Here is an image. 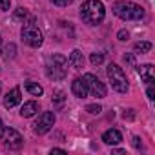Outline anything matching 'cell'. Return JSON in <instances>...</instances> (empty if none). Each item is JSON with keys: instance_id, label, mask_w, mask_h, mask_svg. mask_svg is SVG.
<instances>
[{"instance_id": "6da1fadb", "label": "cell", "mask_w": 155, "mask_h": 155, "mask_svg": "<svg viewBox=\"0 0 155 155\" xmlns=\"http://www.w3.org/2000/svg\"><path fill=\"white\" fill-rule=\"evenodd\" d=\"M104 17H106V9L101 0H86L81 8V18L90 26L101 24L104 20Z\"/></svg>"}, {"instance_id": "7a4b0ae2", "label": "cell", "mask_w": 155, "mask_h": 155, "mask_svg": "<svg viewBox=\"0 0 155 155\" xmlns=\"http://www.w3.org/2000/svg\"><path fill=\"white\" fill-rule=\"evenodd\" d=\"M111 9L122 20H140L144 17V8L139 6V4H135V2H128V0L115 2Z\"/></svg>"}, {"instance_id": "3957f363", "label": "cell", "mask_w": 155, "mask_h": 155, "mask_svg": "<svg viewBox=\"0 0 155 155\" xmlns=\"http://www.w3.org/2000/svg\"><path fill=\"white\" fill-rule=\"evenodd\" d=\"M68 64L69 62H68V58L64 55H60V53L51 55L48 58V62H46V73H48V77L53 79V81L66 79V75H68Z\"/></svg>"}, {"instance_id": "277c9868", "label": "cell", "mask_w": 155, "mask_h": 155, "mask_svg": "<svg viewBox=\"0 0 155 155\" xmlns=\"http://www.w3.org/2000/svg\"><path fill=\"white\" fill-rule=\"evenodd\" d=\"M20 37H22V40H24L28 46H31V48H38V46H42V42H44V35H42V31L38 29V26L35 24L33 18H29V22H26V24L22 26Z\"/></svg>"}, {"instance_id": "5b68a950", "label": "cell", "mask_w": 155, "mask_h": 155, "mask_svg": "<svg viewBox=\"0 0 155 155\" xmlns=\"http://www.w3.org/2000/svg\"><path fill=\"white\" fill-rule=\"evenodd\" d=\"M106 73H108V79H110V82H111L115 91H119V93H126L128 91V79H126V75H124L120 66L110 64Z\"/></svg>"}, {"instance_id": "8992f818", "label": "cell", "mask_w": 155, "mask_h": 155, "mask_svg": "<svg viewBox=\"0 0 155 155\" xmlns=\"http://www.w3.org/2000/svg\"><path fill=\"white\" fill-rule=\"evenodd\" d=\"M0 140H4L6 148H9V150H18L24 142V137L15 128H4L2 133H0Z\"/></svg>"}, {"instance_id": "52a82bcc", "label": "cell", "mask_w": 155, "mask_h": 155, "mask_svg": "<svg viewBox=\"0 0 155 155\" xmlns=\"http://www.w3.org/2000/svg\"><path fill=\"white\" fill-rule=\"evenodd\" d=\"M84 82H86V86H88V91L93 95V97H97V99H102V97H106V86H104V82H101L95 75H91V73H86L84 77Z\"/></svg>"}, {"instance_id": "ba28073f", "label": "cell", "mask_w": 155, "mask_h": 155, "mask_svg": "<svg viewBox=\"0 0 155 155\" xmlns=\"http://www.w3.org/2000/svg\"><path fill=\"white\" fill-rule=\"evenodd\" d=\"M53 126H55V115H53V111H44V113L37 119V122L33 124V130H35V133L44 135V133H48Z\"/></svg>"}, {"instance_id": "9c48e42d", "label": "cell", "mask_w": 155, "mask_h": 155, "mask_svg": "<svg viewBox=\"0 0 155 155\" xmlns=\"http://www.w3.org/2000/svg\"><path fill=\"white\" fill-rule=\"evenodd\" d=\"M137 73L140 75V79H142L146 84H153V82H155V68H153L151 64L137 66Z\"/></svg>"}, {"instance_id": "30bf717a", "label": "cell", "mask_w": 155, "mask_h": 155, "mask_svg": "<svg viewBox=\"0 0 155 155\" xmlns=\"http://www.w3.org/2000/svg\"><path fill=\"white\" fill-rule=\"evenodd\" d=\"M71 91H73V95L75 97H79V99H86L88 97V86H86V82H84V79H75L73 82H71Z\"/></svg>"}, {"instance_id": "8fae6325", "label": "cell", "mask_w": 155, "mask_h": 155, "mask_svg": "<svg viewBox=\"0 0 155 155\" xmlns=\"http://www.w3.org/2000/svg\"><path fill=\"white\" fill-rule=\"evenodd\" d=\"M20 99H22V97H20V90H18V88H13V90L4 97V106H6L8 110H11V108H15V106L20 102Z\"/></svg>"}, {"instance_id": "7c38bea8", "label": "cell", "mask_w": 155, "mask_h": 155, "mask_svg": "<svg viewBox=\"0 0 155 155\" xmlns=\"http://www.w3.org/2000/svg\"><path fill=\"white\" fill-rule=\"evenodd\" d=\"M68 62H69V66H71V68H75V69H81V68H84V62H86V58H84L82 51H79V49H73V51H71V55H69V58H68Z\"/></svg>"}, {"instance_id": "4fadbf2b", "label": "cell", "mask_w": 155, "mask_h": 155, "mask_svg": "<svg viewBox=\"0 0 155 155\" xmlns=\"http://www.w3.org/2000/svg\"><path fill=\"white\" fill-rule=\"evenodd\" d=\"M102 140L106 142V144H111V146H115V144H119L120 140H122V133L119 131V130H108V131H104L102 133Z\"/></svg>"}, {"instance_id": "5bb4252c", "label": "cell", "mask_w": 155, "mask_h": 155, "mask_svg": "<svg viewBox=\"0 0 155 155\" xmlns=\"http://www.w3.org/2000/svg\"><path fill=\"white\" fill-rule=\"evenodd\" d=\"M37 111H38V102H35V101H29V102H26V104L22 106V110H20V117H24V119H29V117H33Z\"/></svg>"}, {"instance_id": "9a60e30c", "label": "cell", "mask_w": 155, "mask_h": 155, "mask_svg": "<svg viewBox=\"0 0 155 155\" xmlns=\"http://www.w3.org/2000/svg\"><path fill=\"white\" fill-rule=\"evenodd\" d=\"M26 90H28L33 97H40V95L44 93L42 86H40V84H35V82H26Z\"/></svg>"}, {"instance_id": "2e32d148", "label": "cell", "mask_w": 155, "mask_h": 155, "mask_svg": "<svg viewBox=\"0 0 155 155\" xmlns=\"http://www.w3.org/2000/svg\"><path fill=\"white\" fill-rule=\"evenodd\" d=\"M28 17H29V13H28L26 8H18V9L13 13V18H15V20H22V22H24Z\"/></svg>"}, {"instance_id": "e0dca14e", "label": "cell", "mask_w": 155, "mask_h": 155, "mask_svg": "<svg viewBox=\"0 0 155 155\" xmlns=\"http://www.w3.org/2000/svg\"><path fill=\"white\" fill-rule=\"evenodd\" d=\"M137 53H148L151 49V42H137L135 48H133Z\"/></svg>"}, {"instance_id": "ac0fdd59", "label": "cell", "mask_w": 155, "mask_h": 155, "mask_svg": "<svg viewBox=\"0 0 155 155\" xmlns=\"http://www.w3.org/2000/svg\"><path fill=\"white\" fill-rule=\"evenodd\" d=\"M15 53H17V46L11 42V44H8L6 46V49H4V57L6 58H13L15 57Z\"/></svg>"}, {"instance_id": "d6986e66", "label": "cell", "mask_w": 155, "mask_h": 155, "mask_svg": "<svg viewBox=\"0 0 155 155\" xmlns=\"http://www.w3.org/2000/svg\"><path fill=\"white\" fill-rule=\"evenodd\" d=\"M90 62H91L93 66H101V64L104 62V55H102V53H91Z\"/></svg>"}, {"instance_id": "ffe728a7", "label": "cell", "mask_w": 155, "mask_h": 155, "mask_svg": "<svg viewBox=\"0 0 155 155\" xmlns=\"http://www.w3.org/2000/svg\"><path fill=\"white\" fill-rule=\"evenodd\" d=\"M53 102L60 108V106L64 104V93H62V91H55V93H53Z\"/></svg>"}, {"instance_id": "44dd1931", "label": "cell", "mask_w": 155, "mask_h": 155, "mask_svg": "<svg viewBox=\"0 0 155 155\" xmlns=\"http://www.w3.org/2000/svg\"><path fill=\"white\" fill-rule=\"evenodd\" d=\"M86 111L91 113V115H99V113L102 111V108H101L99 104H90V106H86Z\"/></svg>"}, {"instance_id": "7402d4cb", "label": "cell", "mask_w": 155, "mask_h": 155, "mask_svg": "<svg viewBox=\"0 0 155 155\" xmlns=\"http://www.w3.org/2000/svg\"><path fill=\"white\" fill-rule=\"evenodd\" d=\"M51 4H55L58 8H68L71 4V0H51Z\"/></svg>"}, {"instance_id": "603a6c76", "label": "cell", "mask_w": 155, "mask_h": 155, "mask_svg": "<svg viewBox=\"0 0 155 155\" xmlns=\"http://www.w3.org/2000/svg\"><path fill=\"white\" fill-rule=\"evenodd\" d=\"M124 62L130 64V66H135V57H133V53H126V55H124Z\"/></svg>"}, {"instance_id": "cb8c5ba5", "label": "cell", "mask_w": 155, "mask_h": 155, "mask_svg": "<svg viewBox=\"0 0 155 155\" xmlns=\"http://www.w3.org/2000/svg\"><path fill=\"white\" fill-rule=\"evenodd\" d=\"M146 95H148V99H150V101H153V99H155V88H153V84H148Z\"/></svg>"}, {"instance_id": "d4e9b609", "label": "cell", "mask_w": 155, "mask_h": 155, "mask_svg": "<svg viewBox=\"0 0 155 155\" xmlns=\"http://www.w3.org/2000/svg\"><path fill=\"white\" fill-rule=\"evenodd\" d=\"M9 6H11V0H0V9L2 11H8Z\"/></svg>"}, {"instance_id": "484cf974", "label": "cell", "mask_w": 155, "mask_h": 155, "mask_svg": "<svg viewBox=\"0 0 155 155\" xmlns=\"http://www.w3.org/2000/svg\"><path fill=\"white\" fill-rule=\"evenodd\" d=\"M128 37H130V33L128 31H119V40H128Z\"/></svg>"}, {"instance_id": "4316f807", "label": "cell", "mask_w": 155, "mask_h": 155, "mask_svg": "<svg viewBox=\"0 0 155 155\" xmlns=\"http://www.w3.org/2000/svg\"><path fill=\"white\" fill-rule=\"evenodd\" d=\"M122 117H124V119H130V120H131V119L135 117V115H133V110H128V111H124V113H122Z\"/></svg>"}, {"instance_id": "83f0119b", "label": "cell", "mask_w": 155, "mask_h": 155, "mask_svg": "<svg viewBox=\"0 0 155 155\" xmlns=\"http://www.w3.org/2000/svg\"><path fill=\"white\" fill-rule=\"evenodd\" d=\"M133 146H135L137 150H140V148H142V142H140V139H139V137H133Z\"/></svg>"}, {"instance_id": "f1b7e54d", "label": "cell", "mask_w": 155, "mask_h": 155, "mask_svg": "<svg viewBox=\"0 0 155 155\" xmlns=\"http://www.w3.org/2000/svg\"><path fill=\"white\" fill-rule=\"evenodd\" d=\"M51 153H66V151H64V150H60V148H53V150H51Z\"/></svg>"}, {"instance_id": "f546056e", "label": "cell", "mask_w": 155, "mask_h": 155, "mask_svg": "<svg viewBox=\"0 0 155 155\" xmlns=\"http://www.w3.org/2000/svg\"><path fill=\"white\" fill-rule=\"evenodd\" d=\"M0 53H2V38H0Z\"/></svg>"}, {"instance_id": "4dcf8cb0", "label": "cell", "mask_w": 155, "mask_h": 155, "mask_svg": "<svg viewBox=\"0 0 155 155\" xmlns=\"http://www.w3.org/2000/svg\"><path fill=\"white\" fill-rule=\"evenodd\" d=\"M0 91H2V82H0Z\"/></svg>"}, {"instance_id": "1f68e13d", "label": "cell", "mask_w": 155, "mask_h": 155, "mask_svg": "<svg viewBox=\"0 0 155 155\" xmlns=\"http://www.w3.org/2000/svg\"><path fill=\"white\" fill-rule=\"evenodd\" d=\"M0 128H2V120H0Z\"/></svg>"}]
</instances>
